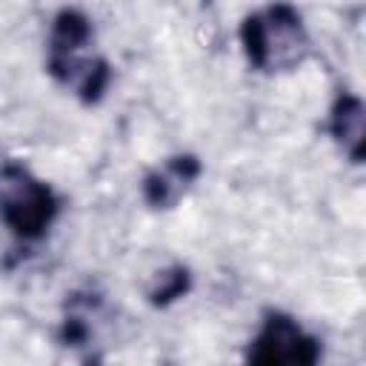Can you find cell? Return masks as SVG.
Returning <instances> with one entry per match:
<instances>
[{
  "instance_id": "cell-1",
  "label": "cell",
  "mask_w": 366,
  "mask_h": 366,
  "mask_svg": "<svg viewBox=\"0 0 366 366\" xmlns=\"http://www.w3.org/2000/svg\"><path fill=\"white\" fill-rule=\"evenodd\" d=\"M92 37H94L92 20L80 9H60L51 20L49 51H46L49 74L57 83L74 89V94L86 106L100 103L112 83L109 60L100 54H86Z\"/></svg>"
},
{
  "instance_id": "cell-2",
  "label": "cell",
  "mask_w": 366,
  "mask_h": 366,
  "mask_svg": "<svg viewBox=\"0 0 366 366\" xmlns=\"http://www.w3.org/2000/svg\"><path fill=\"white\" fill-rule=\"evenodd\" d=\"M240 46L246 63L263 74L292 71L312 51L303 14L286 0L246 14L240 23Z\"/></svg>"
},
{
  "instance_id": "cell-7",
  "label": "cell",
  "mask_w": 366,
  "mask_h": 366,
  "mask_svg": "<svg viewBox=\"0 0 366 366\" xmlns=\"http://www.w3.org/2000/svg\"><path fill=\"white\" fill-rule=\"evenodd\" d=\"M189 289H192V272H189V266L172 263V266H163L160 272L152 274V280L146 283V300L154 309H166L174 300L186 297Z\"/></svg>"
},
{
  "instance_id": "cell-6",
  "label": "cell",
  "mask_w": 366,
  "mask_h": 366,
  "mask_svg": "<svg viewBox=\"0 0 366 366\" xmlns=\"http://www.w3.org/2000/svg\"><path fill=\"white\" fill-rule=\"evenodd\" d=\"M329 134L352 163L366 154V106L357 94L340 92L329 109Z\"/></svg>"
},
{
  "instance_id": "cell-4",
  "label": "cell",
  "mask_w": 366,
  "mask_h": 366,
  "mask_svg": "<svg viewBox=\"0 0 366 366\" xmlns=\"http://www.w3.org/2000/svg\"><path fill=\"white\" fill-rule=\"evenodd\" d=\"M246 360L254 366H315L320 360V340L292 315L269 309L249 343Z\"/></svg>"
},
{
  "instance_id": "cell-3",
  "label": "cell",
  "mask_w": 366,
  "mask_h": 366,
  "mask_svg": "<svg viewBox=\"0 0 366 366\" xmlns=\"http://www.w3.org/2000/svg\"><path fill=\"white\" fill-rule=\"evenodd\" d=\"M60 214V197L23 160L0 163V220L23 243L46 237Z\"/></svg>"
},
{
  "instance_id": "cell-5",
  "label": "cell",
  "mask_w": 366,
  "mask_h": 366,
  "mask_svg": "<svg viewBox=\"0 0 366 366\" xmlns=\"http://www.w3.org/2000/svg\"><path fill=\"white\" fill-rule=\"evenodd\" d=\"M203 172V163L194 157V154H172L166 157L163 163H157L140 183V194H143V203L149 209H157V212H166V209H174L186 192L197 183Z\"/></svg>"
}]
</instances>
